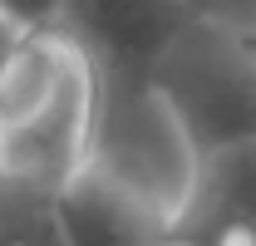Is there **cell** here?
<instances>
[{"label": "cell", "instance_id": "6da1fadb", "mask_svg": "<svg viewBox=\"0 0 256 246\" xmlns=\"http://www.w3.org/2000/svg\"><path fill=\"white\" fill-rule=\"evenodd\" d=\"M84 168L124 187L162 226H178L192 207L202 153L192 148L182 123L172 118V108L148 79L98 74Z\"/></svg>", "mask_w": 256, "mask_h": 246}, {"label": "cell", "instance_id": "7a4b0ae2", "mask_svg": "<svg viewBox=\"0 0 256 246\" xmlns=\"http://www.w3.org/2000/svg\"><path fill=\"white\" fill-rule=\"evenodd\" d=\"M148 84L162 94L172 118L182 123L192 148L207 158L217 148H236L256 138V40L222 30L207 20H188L158 64L148 69Z\"/></svg>", "mask_w": 256, "mask_h": 246}, {"label": "cell", "instance_id": "3957f363", "mask_svg": "<svg viewBox=\"0 0 256 246\" xmlns=\"http://www.w3.org/2000/svg\"><path fill=\"white\" fill-rule=\"evenodd\" d=\"M98 74L84 60L34 114L0 123V182L20 197H50L64 178H74L89 153Z\"/></svg>", "mask_w": 256, "mask_h": 246}, {"label": "cell", "instance_id": "277c9868", "mask_svg": "<svg viewBox=\"0 0 256 246\" xmlns=\"http://www.w3.org/2000/svg\"><path fill=\"white\" fill-rule=\"evenodd\" d=\"M182 0H64L60 30L94 64V74L148 79L158 54L188 30Z\"/></svg>", "mask_w": 256, "mask_h": 246}, {"label": "cell", "instance_id": "5b68a950", "mask_svg": "<svg viewBox=\"0 0 256 246\" xmlns=\"http://www.w3.org/2000/svg\"><path fill=\"white\" fill-rule=\"evenodd\" d=\"M44 207L64 246H148L158 232H168L148 207H138L124 187L98 178L94 168L64 178L44 197Z\"/></svg>", "mask_w": 256, "mask_h": 246}, {"label": "cell", "instance_id": "8992f818", "mask_svg": "<svg viewBox=\"0 0 256 246\" xmlns=\"http://www.w3.org/2000/svg\"><path fill=\"white\" fill-rule=\"evenodd\" d=\"M178 226H188V232H222V226L256 232V138L202 158L192 207Z\"/></svg>", "mask_w": 256, "mask_h": 246}, {"label": "cell", "instance_id": "52a82bcc", "mask_svg": "<svg viewBox=\"0 0 256 246\" xmlns=\"http://www.w3.org/2000/svg\"><path fill=\"white\" fill-rule=\"evenodd\" d=\"M0 246H64L44 197H25L20 207L0 212Z\"/></svg>", "mask_w": 256, "mask_h": 246}, {"label": "cell", "instance_id": "ba28073f", "mask_svg": "<svg viewBox=\"0 0 256 246\" xmlns=\"http://www.w3.org/2000/svg\"><path fill=\"white\" fill-rule=\"evenodd\" d=\"M64 0H0V25L5 34H34V30H60Z\"/></svg>", "mask_w": 256, "mask_h": 246}, {"label": "cell", "instance_id": "9c48e42d", "mask_svg": "<svg viewBox=\"0 0 256 246\" xmlns=\"http://www.w3.org/2000/svg\"><path fill=\"white\" fill-rule=\"evenodd\" d=\"M192 20H207V25H222L236 34H256V0H182Z\"/></svg>", "mask_w": 256, "mask_h": 246}, {"label": "cell", "instance_id": "30bf717a", "mask_svg": "<svg viewBox=\"0 0 256 246\" xmlns=\"http://www.w3.org/2000/svg\"><path fill=\"white\" fill-rule=\"evenodd\" d=\"M148 246H202V242L192 236L188 226H168V232H158V236H153Z\"/></svg>", "mask_w": 256, "mask_h": 246}, {"label": "cell", "instance_id": "8fae6325", "mask_svg": "<svg viewBox=\"0 0 256 246\" xmlns=\"http://www.w3.org/2000/svg\"><path fill=\"white\" fill-rule=\"evenodd\" d=\"M5 40H10V34H5V25H0V44H5Z\"/></svg>", "mask_w": 256, "mask_h": 246}, {"label": "cell", "instance_id": "7c38bea8", "mask_svg": "<svg viewBox=\"0 0 256 246\" xmlns=\"http://www.w3.org/2000/svg\"><path fill=\"white\" fill-rule=\"evenodd\" d=\"M252 40H256V34H252Z\"/></svg>", "mask_w": 256, "mask_h": 246}]
</instances>
